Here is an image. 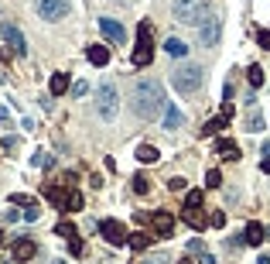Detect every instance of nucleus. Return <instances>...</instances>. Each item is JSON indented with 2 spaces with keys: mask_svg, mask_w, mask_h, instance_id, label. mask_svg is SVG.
<instances>
[{
  "mask_svg": "<svg viewBox=\"0 0 270 264\" xmlns=\"http://www.w3.org/2000/svg\"><path fill=\"white\" fill-rule=\"evenodd\" d=\"M168 96H164V86L154 79H140L134 86V114L140 120H161L164 110H168Z\"/></svg>",
  "mask_w": 270,
  "mask_h": 264,
  "instance_id": "f257e3e1",
  "label": "nucleus"
},
{
  "mask_svg": "<svg viewBox=\"0 0 270 264\" xmlns=\"http://www.w3.org/2000/svg\"><path fill=\"white\" fill-rule=\"evenodd\" d=\"M202 82H205V69L195 65V62H185L178 69H171V86H175L181 96H195V93L202 90Z\"/></svg>",
  "mask_w": 270,
  "mask_h": 264,
  "instance_id": "f03ea898",
  "label": "nucleus"
},
{
  "mask_svg": "<svg viewBox=\"0 0 270 264\" xmlns=\"http://www.w3.org/2000/svg\"><path fill=\"white\" fill-rule=\"evenodd\" d=\"M116 114H120V93L106 79V82H100V90H96V117H100L103 124H113Z\"/></svg>",
  "mask_w": 270,
  "mask_h": 264,
  "instance_id": "7ed1b4c3",
  "label": "nucleus"
},
{
  "mask_svg": "<svg viewBox=\"0 0 270 264\" xmlns=\"http://www.w3.org/2000/svg\"><path fill=\"white\" fill-rule=\"evenodd\" d=\"M171 14H175V21L188 24V28H199V24L209 17L202 0H175V4H171Z\"/></svg>",
  "mask_w": 270,
  "mask_h": 264,
  "instance_id": "20e7f679",
  "label": "nucleus"
},
{
  "mask_svg": "<svg viewBox=\"0 0 270 264\" xmlns=\"http://www.w3.org/2000/svg\"><path fill=\"white\" fill-rule=\"evenodd\" d=\"M151 38H154V28L151 24H140L137 28V48H134V65H151V58H154V45H151Z\"/></svg>",
  "mask_w": 270,
  "mask_h": 264,
  "instance_id": "39448f33",
  "label": "nucleus"
},
{
  "mask_svg": "<svg viewBox=\"0 0 270 264\" xmlns=\"http://www.w3.org/2000/svg\"><path fill=\"white\" fill-rule=\"evenodd\" d=\"M195 31H199V41H202L205 48H215V45H219V38H223V17H219V14H209Z\"/></svg>",
  "mask_w": 270,
  "mask_h": 264,
  "instance_id": "423d86ee",
  "label": "nucleus"
},
{
  "mask_svg": "<svg viewBox=\"0 0 270 264\" xmlns=\"http://www.w3.org/2000/svg\"><path fill=\"white\" fill-rule=\"evenodd\" d=\"M34 11H38V17H45V21H62V17H68L72 4L68 0H34Z\"/></svg>",
  "mask_w": 270,
  "mask_h": 264,
  "instance_id": "0eeeda50",
  "label": "nucleus"
},
{
  "mask_svg": "<svg viewBox=\"0 0 270 264\" xmlns=\"http://www.w3.org/2000/svg\"><path fill=\"white\" fill-rule=\"evenodd\" d=\"M100 237L106 244H113V247H124L130 233H127V227L120 223V219H103V223H100Z\"/></svg>",
  "mask_w": 270,
  "mask_h": 264,
  "instance_id": "6e6552de",
  "label": "nucleus"
},
{
  "mask_svg": "<svg viewBox=\"0 0 270 264\" xmlns=\"http://www.w3.org/2000/svg\"><path fill=\"white\" fill-rule=\"evenodd\" d=\"M0 41L11 48L14 55H28V41H24V35L14 28V24H0Z\"/></svg>",
  "mask_w": 270,
  "mask_h": 264,
  "instance_id": "1a4fd4ad",
  "label": "nucleus"
},
{
  "mask_svg": "<svg viewBox=\"0 0 270 264\" xmlns=\"http://www.w3.org/2000/svg\"><path fill=\"white\" fill-rule=\"evenodd\" d=\"M151 233H154V237H164V240L175 233V216H171L168 209H154V213H151Z\"/></svg>",
  "mask_w": 270,
  "mask_h": 264,
  "instance_id": "9d476101",
  "label": "nucleus"
},
{
  "mask_svg": "<svg viewBox=\"0 0 270 264\" xmlns=\"http://www.w3.org/2000/svg\"><path fill=\"white\" fill-rule=\"evenodd\" d=\"M100 31H103V38H106V45H113V48L127 41L124 24H120V21H113V17H100Z\"/></svg>",
  "mask_w": 270,
  "mask_h": 264,
  "instance_id": "9b49d317",
  "label": "nucleus"
},
{
  "mask_svg": "<svg viewBox=\"0 0 270 264\" xmlns=\"http://www.w3.org/2000/svg\"><path fill=\"white\" fill-rule=\"evenodd\" d=\"M239 240L247 244V247H260V244L267 240V230L260 227V223H247V227H243V237H239Z\"/></svg>",
  "mask_w": 270,
  "mask_h": 264,
  "instance_id": "f8f14e48",
  "label": "nucleus"
},
{
  "mask_svg": "<svg viewBox=\"0 0 270 264\" xmlns=\"http://www.w3.org/2000/svg\"><path fill=\"white\" fill-rule=\"evenodd\" d=\"M14 261H31L34 254H38V244L28 240V237H21V240H14Z\"/></svg>",
  "mask_w": 270,
  "mask_h": 264,
  "instance_id": "ddd939ff",
  "label": "nucleus"
},
{
  "mask_svg": "<svg viewBox=\"0 0 270 264\" xmlns=\"http://www.w3.org/2000/svg\"><path fill=\"white\" fill-rule=\"evenodd\" d=\"M215 155L226 158V161H236L239 158V144L233 138H219V141H215Z\"/></svg>",
  "mask_w": 270,
  "mask_h": 264,
  "instance_id": "4468645a",
  "label": "nucleus"
},
{
  "mask_svg": "<svg viewBox=\"0 0 270 264\" xmlns=\"http://www.w3.org/2000/svg\"><path fill=\"white\" fill-rule=\"evenodd\" d=\"M86 55H89V62L96 65V69H103V65L110 62V45H89V48H86Z\"/></svg>",
  "mask_w": 270,
  "mask_h": 264,
  "instance_id": "2eb2a0df",
  "label": "nucleus"
},
{
  "mask_svg": "<svg viewBox=\"0 0 270 264\" xmlns=\"http://www.w3.org/2000/svg\"><path fill=\"white\" fill-rule=\"evenodd\" d=\"M72 90V82H68V72H55L52 79H48V93L52 96H62V93Z\"/></svg>",
  "mask_w": 270,
  "mask_h": 264,
  "instance_id": "dca6fc26",
  "label": "nucleus"
},
{
  "mask_svg": "<svg viewBox=\"0 0 270 264\" xmlns=\"http://www.w3.org/2000/svg\"><path fill=\"white\" fill-rule=\"evenodd\" d=\"M151 237H154V233H147V230L140 227V230H134V233L127 237V244H130L134 251H147V247H151Z\"/></svg>",
  "mask_w": 270,
  "mask_h": 264,
  "instance_id": "f3484780",
  "label": "nucleus"
},
{
  "mask_svg": "<svg viewBox=\"0 0 270 264\" xmlns=\"http://www.w3.org/2000/svg\"><path fill=\"white\" fill-rule=\"evenodd\" d=\"M82 206H86L82 192H79V189H68V192H65V206H62V213H79Z\"/></svg>",
  "mask_w": 270,
  "mask_h": 264,
  "instance_id": "a211bd4d",
  "label": "nucleus"
},
{
  "mask_svg": "<svg viewBox=\"0 0 270 264\" xmlns=\"http://www.w3.org/2000/svg\"><path fill=\"white\" fill-rule=\"evenodd\" d=\"M134 155H137V161H144V165H154V161L161 158V151L154 148V144H137Z\"/></svg>",
  "mask_w": 270,
  "mask_h": 264,
  "instance_id": "6ab92c4d",
  "label": "nucleus"
},
{
  "mask_svg": "<svg viewBox=\"0 0 270 264\" xmlns=\"http://www.w3.org/2000/svg\"><path fill=\"white\" fill-rule=\"evenodd\" d=\"M161 120H164V130H178V127L185 124V117H181V110H175V106H168Z\"/></svg>",
  "mask_w": 270,
  "mask_h": 264,
  "instance_id": "aec40b11",
  "label": "nucleus"
},
{
  "mask_svg": "<svg viewBox=\"0 0 270 264\" xmlns=\"http://www.w3.org/2000/svg\"><path fill=\"white\" fill-rule=\"evenodd\" d=\"M65 192H68V189H55V185H45V199H48V203H52L55 209L65 206Z\"/></svg>",
  "mask_w": 270,
  "mask_h": 264,
  "instance_id": "412c9836",
  "label": "nucleus"
},
{
  "mask_svg": "<svg viewBox=\"0 0 270 264\" xmlns=\"http://www.w3.org/2000/svg\"><path fill=\"white\" fill-rule=\"evenodd\" d=\"M185 223H188L191 230H205L209 227V219L202 216V209H185Z\"/></svg>",
  "mask_w": 270,
  "mask_h": 264,
  "instance_id": "4be33fe9",
  "label": "nucleus"
},
{
  "mask_svg": "<svg viewBox=\"0 0 270 264\" xmlns=\"http://www.w3.org/2000/svg\"><path fill=\"white\" fill-rule=\"evenodd\" d=\"M226 124H229V117H223V114L212 117V120H209V124L202 127V138H215V134H219V130H223Z\"/></svg>",
  "mask_w": 270,
  "mask_h": 264,
  "instance_id": "5701e85b",
  "label": "nucleus"
},
{
  "mask_svg": "<svg viewBox=\"0 0 270 264\" xmlns=\"http://www.w3.org/2000/svg\"><path fill=\"white\" fill-rule=\"evenodd\" d=\"M164 52L175 55V58H185V55H188V45H185L181 38H168V41H164Z\"/></svg>",
  "mask_w": 270,
  "mask_h": 264,
  "instance_id": "b1692460",
  "label": "nucleus"
},
{
  "mask_svg": "<svg viewBox=\"0 0 270 264\" xmlns=\"http://www.w3.org/2000/svg\"><path fill=\"white\" fill-rule=\"evenodd\" d=\"M247 130H253V134L263 130V114H260L257 106H250V110H247Z\"/></svg>",
  "mask_w": 270,
  "mask_h": 264,
  "instance_id": "393cba45",
  "label": "nucleus"
},
{
  "mask_svg": "<svg viewBox=\"0 0 270 264\" xmlns=\"http://www.w3.org/2000/svg\"><path fill=\"white\" fill-rule=\"evenodd\" d=\"M55 233H58V237H65V240H76V237H79L76 223H68V219H58V223H55Z\"/></svg>",
  "mask_w": 270,
  "mask_h": 264,
  "instance_id": "a878e982",
  "label": "nucleus"
},
{
  "mask_svg": "<svg viewBox=\"0 0 270 264\" xmlns=\"http://www.w3.org/2000/svg\"><path fill=\"white\" fill-rule=\"evenodd\" d=\"M202 199L205 195L199 192V189H188V192H185V209H202Z\"/></svg>",
  "mask_w": 270,
  "mask_h": 264,
  "instance_id": "bb28decb",
  "label": "nucleus"
},
{
  "mask_svg": "<svg viewBox=\"0 0 270 264\" xmlns=\"http://www.w3.org/2000/svg\"><path fill=\"white\" fill-rule=\"evenodd\" d=\"M38 216H41V206H38V203H34V199H31V203H28V206H24L21 219H28V223H34V219H38Z\"/></svg>",
  "mask_w": 270,
  "mask_h": 264,
  "instance_id": "cd10ccee",
  "label": "nucleus"
},
{
  "mask_svg": "<svg viewBox=\"0 0 270 264\" xmlns=\"http://www.w3.org/2000/svg\"><path fill=\"white\" fill-rule=\"evenodd\" d=\"M247 79H250V86H253V90H257V86H263V69H260V65H250Z\"/></svg>",
  "mask_w": 270,
  "mask_h": 264,
  "instance_id": "c85d7f7f",
  "label": "nucleus"
},
{
  "mask_svg": "<svg viewBox=\"0 0 270 264\" xmlns=\"http://www.w3.org/2000/svg\"><path fill=\"white\" fill-rule=\"evenodd\" d=\"M205 185H209V189H219V185H223V172H219V168H209V175H205Z\"/></svg>",
  "mask_w": 270,
  "mask_h": 264,
  "instance_id": "c756f323",
  "label": "nucleus"
},
{
  "mask_svg": "<svg viewBox=\"0 0 270 264\" xmlns=\"http://www.w3.org/2000/svg\"><path fill=\"white\" fill-rule=\"evenodd\" d=\"M147 189H151V179H144V175H134V192H137V195H144Z\"/></svg>",
  "mask_w": 270,
  "mask_h": 264,
  "instance_id": "7c9ffc66",
  "label": "nucleus"
},
{
  "mask_svg": "<svg viewBox=\"0 0 270 264\" xmlns=\"http://www.w3.org/2000/svg\"><path fill=\"white\" fill-rule=\"evenodd\" d=\"M68 251H72V257H82V254H86V244L76 237V240H68Z\"/></svg>",
  "mask_w": 270,
  "mask_h": 264,
  "instance_id": "2f4dec72",
  "label": "nucleus"
},
{
  "mask_svg": "<svg viewBox=\"0 0 270 264\" xmlns=\"http://www.w3.org/2000/svg\"><path fill=\"white\" fill-rule=\"evenodd\" d=\"M86 93H89V86H86V82H72V96H76V100H82Z\"/></svg>",
  "mask_w": 270,
  "mask_h": 264,
  "instance_id": "473e14b6",
  "label": "nucleus"
},
{
  "mask_svg": "<svg viewBox=\"0 0 270 264\" xmlns=\"http://www.w3.org/2000/svg\"><path fill=\"white\" fill-rule=\"evenodd\" d=\"M0 124H4V127H14V117H11V110H7L4 103H0Z\"/></svg>",
  "mask_w": 270,
  "mask_h": 264,
  "instance_id": "72a5a7b5",
  "label": "nucleus"
},
{
  "mask_svg": "<svg viewBox=\"0 0 270 264\" xmlns=\"http://www.w3.org/2000/svg\"><path fill=\"white\" fill-rule=\"evenodd\" d=\"M209 223H212V227H226V213H223V209H215L212 216H209Z\"/></svg>",
  "mask_w": 270,
  "mask_h": 264,
  "instance_id": "f704fd0d",
  "label": "nucleus"
},
{
  "mask_svg": "<svg viewBox=\"0 0 270 264\" xmlns=\"http://www.w3.org/2000/svg\"><path fill=\"white\" fill-rule=\"evenodd\" d=\"M45 158H48V151H34V155H31V165H34V168H41V165H45Z\"/></svg>",
  "mask_w": 270,
  "mask_h": 264,
  "instance_id": "c9c22d12",
  "label": "nucleus"
},
{
  "mask_svg": "<svg viewBox=\"0 0 270 264\" xmlns=\"http://www.w3.org/2000/svg\"><path fill=\"white\" fill-rule=\"evenodd\" d=\"M257 45H260V48H270V28H267V31H260V35H257Z\"/></svg>",
  "mask_w": 270,
  "mask_h": 264,
  "instance_id": "e433bc0d",
  "label": "nucleus"
},
{
  "mask_svg": "<svg viewBox=\"0 0 270 264\" xmlns=\"http://www.w3.org/2000/svg\"><path fill=\"white\" fill-rule=\"evenodd\" d=\"M11 203H14V206H28L31 199H28V195H24V192H14V195H11Z\"/></svg>",
  "mask_w": 270,
  "mask_h": 264,
  "instance_id": "4c0bfd02",
  "label": "nucleus"
},
{
  "mask_svg": "<svg viewBox=\"0 0 270 264\" xmlns=\"http://www.w3.org/2000/svg\"><path fill=\"white\" fill-rule=\"evenodd\" d=\"M168 189H171V192H185V179H171Z\"/></svg>",
  "mask_w": 270,
  "mask_h": 264,
  "instance_id": "58836bf2",
  "label": "nucleus"
},
{
  "mask_svg": "<svg viewBox=\"0 0 270 264\" xmlns=\"http://www.w3.org/2000/svg\"><path fill=\"white\" fill-rule=\"evenodd\" d=\"M21 148V141L17 138H4V151H17Z\"/></svg>",
  "mask_w": 270,
  "mask_h": 264,
  "instance_id": "ea45409f",
  "label": "nucleus"
},
{
  "mask_svg": "<svg viewBox=\"0 0 270 264\" xmlns=\"http://www.w3.org/2000/svg\"><path fill=\"white\" fill-rule=\"evenodd\" d=\"M188 251H191V254H202V251H205V247H202V240H199V237H195V240H191V244H188Z\"/></svg>",
  "mask_w": 270,
  "mask_h": 264,
  "instance_id": "a19ab883",
  "label": "nucleus"
},
{
  "mask_svg": "<svg viewBox=\"0 0 270 264\" xmlns=\"http://www.w3.org/2000/svg\"><path fill=\"white\" fill-rule=\"evenodd\" d=\"M199 264H215V257L209 251H202V254H199Z\"/></svg>",
  "mask_w": 270,
  "mask_h": 264,
  "instance_id": "79ce46f5",
  "label": "nucleus"
},
{
  "mask_svg": "<svg viewBox=\"0 0 270 264\" xmlns=\"http://www.w3.org/2000/svg\"><path fill=\"white\" fill-rule=\"evenodd\" d=\"M110 4H113V7H134L137 0H110Z\"/></svg>",
  "mask_w": 270,
  "mask_h": 264,
  "instance_id": "37998d69",
  "label": "nucleus"
},
{
  "mask_svg": "<svg viewBox=\"0 0 270 264\" xmlns=\"http://www.w3.org/2000/svg\"><path fill=\"white\" fill-rule=\"evenodd\" d=\"M260 172H267V175H270V158H263V161H260Z\"/></svg>",
  "mask_w": 270,
  "mask_h": 264,
  "instance_id": "c03bdc74",
  "label": "nucleus"
},
{
  "mask_svg": "<svg viewBox=\"0 0 270 264\" xmlns=\"http://www.w3.org/2000/svg\"><path fill=\"white\" fill-rule=\"evenodd\" d=\"M257 264H270V254H260V257H257Z\"/></svg>",
  "mask_w": 270,
  "mask_h": 264,
  "instance_id": "a18cd8bd",
  "label": "nucleus"
},
{
  "mask_svg": "<svg viewBox=\"0 0 270 264\" xmlns=\"http://www.w3.org/2000/svg\"><path fill=\"white\" fill-rule=\"evenodd\" d=\"M52 264H68V261H62V257H55V261H52Z\"/></svg>",
  "mask_w": 270,
  "mask_h": 264,
  "instance_id": "49530a36",
  "label": "nucleus"
},
{
  "mask_svg": "<svg viewBox=\"0 0 270 264\" xmlns=\"http://www.w3.org/2000/svg\"><path fill=\"white\" fill-rule=\"evenodd\" d=\"M181 264H191V261H188V257H185V261H181Z\"/></svg>",
  "mask_w": 270,
  "mask_h": 264,
  "instance_id": "de8ad7c7",
  "label": "nucleus"
},
{
  "mask_svg": "<svg viewBox=\"0 0 270 264\" xmlns=\"http://www.w3.org/2000/svg\"><path fill=\"white\" fill-rule=\"evenodd\" d=\"M267 240H270V227H267Z\"/></svg>",
  "mask_w": 270,
  "mask_h": 264,
  "instance_id": "09e8293b",
  "label": "nucleus"
},
{
  "mask_svg": "<svg viewBox=\"0 0 270 264\" xmlns=\"http://www.w3.org/2000/svg\"><path fill=\"white\" fill-rule=\"evenodd\" d=\"M0 240H4V230H0Z\"/></svg>",
  "mask_w": 270,
  "mask_h": 264,
  "instance_id": "8fccbe9b",
  "label": "nucleus"
}]
</instances>
